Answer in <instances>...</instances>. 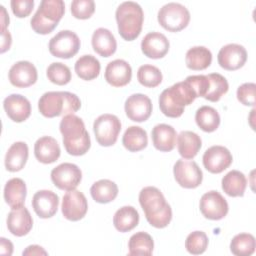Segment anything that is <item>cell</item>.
Returning a JSON list of instances; mask_svg holds the SVG:
<instances>
[{
  "mask_svg": "<svg viewBox=\"0 0 256 256\" xmlns=\"http://www.w3.org/2000/svg\"><path fill=\"white\" fill-rule=\"evenodd\" d=\"M139 203L148 223L155 228L166 227L172 219L171 206L162 192L153 186L144 187L139 193Z\"/></svg>",
  "mask_w": 256,
  "mask_h": 256,
  "instance_id": "cell-1",
  "label": "cell"
},
{
  "mask_svg": "<svg viewBox=\"0 0 256 256\" xmlns=\"http://www.w3.org/2000/svg\"><path fill=\"white\" fill-rule=\"evenodd\" d=\"M59 129L63 136L64 147L70 155L81 156L88 152L91 140L80 117L74 114L65 115L60 122Z\"/></svg>",
  "mask_w": 256,
  "mask_h": 256,
  "instance_id": "cell-2",
  "label": "cell"
},
{
  "mask_svg": "<svg viewBox=\"0 0 256 256\" xmlns=\"http://www.w3.org/2000/svg\"><path fill=\"white\" fill-rule=\"evenodd\" d=\"M196 98L195 90L185 79L162 91L159 96V107L165 116L177 118L183 114L184 107L190 105Z\"/></svg>",
  "mask_w": 256,
  "mask_h": 256,
  "instance_id": "cell-3",
  "label": "cell"
},
{
  "mask_svg": "<svg viewBox=\"0 0 256 256\" xmlns=\"http://www.w3.org/2000/svg\"><path fill=\"white\" fill-rule=\"evenodd\" d=\"M81 107V101L74 93L67 91H49L38 101L39 112L47 118L74 114Z\"/></svg>",
  "mask_w": 256,
  "mask_h": 256,
  "instance_id": "cell-4",
  "label": "cell"
},
{
  "mask_svg": "<svg viewBox=\"0 0 256 256\" xmlns=\"http://www.w3.org/2000/svg\"><path fill=\"white\" fill-rule=\"evenodd\" d=\"M115 17L120 36L132 41L136 39L142 30L144 13L141 6L133 1L122 2L116 9Z\"/></svg>",
  "mask_w": 256,
  "mask_h": 256,
  "instance_id": "cell-5",
  "label": "cell"
},
{
  "mask_svg": "<svg viewBox=\"0 0 256 256\" xmlns=\"http://www.w3.org/2000/svg\"><path fill=\"white\" fill-rule=\"evenodd\" d=\"M64 12L65 4L62 0H42L31 18V27L38 34H49L56 28Z\"/></svg>",
  "mask_w": 256,
  "mask_h": 256,
  "instance_id": "cell-6",
  "label": "cell"
},
{
  "mask_svg": "<svg viewBox=\"0 0 256 256\" xmlns=\"http://www.w3.org/2000/svg\"><path fill=\"white\" fill-rule=\"evenodd\" d=\"M157 18L164 29L170 32H178L187 27L190 21V12L182 4L170 2L159 9Z\"/></svg>",
  "mask_w": 256,
  "mask_h": 256,
  "instance_id": "cell-7",
  "label": "cell"
},
{
  "mask_svg": "<svg viewBox=\"0 0 256 256\" xmlns=\"http://www.w3.org/2000/svg\"><path fill=\"white\" fill-rule=\"evenodd\" d=\"M93 131L96 141L104 147L112 146L116 143L121 131V122L113 114H102L93 123Z\"/></svg>",
  "mask_w": 256,
  "mask_h": 256,
  "instance_id": "cell-8",
  "label": "cell"
},
{
  "mask_svg": "<svg viewBox=\"0 0 256 256\" xmlns=\"http://www.w3.org/2000/svg\"><path fill=\"white\" fill-rule=\"evenodd\" d=\"M78 35L70 30H61L49 41V51L54 57L69 59L77 54L80 48Z\"/></svg>",
  "mask_w": 256,
  "mask_h": 256,
  "instance_id": "cell-9",
  "label": "cell"
},
{
  "mask_svg": "<svg viewBox=\"0 0 256 256\" xmlns=\"http://www.w3.org/2000/svg\"><path fill=\"white\" fill-rule=\"evenodd\" d=\"M82 179L80 168L73 163H61L51 171V180L60 190H74Z\"/></svg>",
  "mask_w": 256,
  "mask_h": 256,
  "instance_id": "cell-10",
  "label": "cell"
},
{
  "mask_svg": "<svg viewBox=\"0 0 256 256\" xmlns=\"http://www.w3.org/2000/svg\"><path fill=\"white\" fill-rule=\"evenodd\" d=\"M173 174L176 182L187 189L198 187L203 180L202 170L195 161L177 160L173 167Z\"/></svg>",
  "mask_w": 256,
  "mask_h": 256,
  "instance_id": "cell-11",
  "label": "cell"
},
{
  "mask_svg": "<svg viewBox=\"0 0 256 256\" xmlns=\"http://www.w3.org/2000/svg\"><path fill=\"white\" fill-rule=\"evenodd\" d=\"M199 207L202 215L210 220L223 219L229 210L226 199L215 190L206 192L202 195Z\"/></svg>",
  "mask_w": 256,
  "mask_h": 256,
  "instance_id": "cell-12",
  "label": "cell"
},
{
  "mask_svg": "<svg viewBox=\"0 0 256 256\" xmlns=\"http://www.w3.org/2000/svg\"><path fill=\"white\" fill-rule=\"evenodd\" d=\"M62 214L70 221H79L88 210V203L85 195L78 190L68 191L62 199Z\"/></svg>",
  "mask_w": 256,
  "mask_h": 256,
  "instance_id": "cell-13",
  "label": "cell"
},
{
  "mask_svg": "<svg viewBox=\"0 0 256 256\" xmlns=\"http://www.w3.org/2000/svg\"><path fill=\"white\" fill-rule=\"evenodd\" d=\"M202 160L207 171L218 174L223 172L231 165L233 157L226 147L214 145L204 152Z\"/></svg>",
  "mask_w": 256,
  "mask_h": 256,
  "instance_id": "cell-14",
  "label": "cell"
},
{
  "mask_svg": "<svg viewBox=\"0 0 256 256\" xmlns=\"http://www.w3.org/2000/svg\"><path fill=\"white\" fill-rule=\"evenodd\" d=\"M217 60L223 69L229 71L237 70L244 66L247 60V51L240 44L230 43L219 50Z\"/></svg>",
  "mask_w": 256,
  "mask_h": 256,
  "instance_id": "cell-15",
  "label": "cell"
},
{
  "mask_svg": "<svg viewBox=\"0 0 256 256\" xmlns=\"http://www.w3.org/2000/svg\"><path fill=\"white\" fill-rule=\"evenodd\" d=\"M124 109L130 120L134 122H144L151 116L152 102L148 96L136 93L126 99Z\"/></svg>",
  "mask_w": 256,
  "mask_h": 256,
  "instance_id": "cell-16",
  "label": "cell"
},
{
  "mask_svg": "<svg viewBox=\"0 0 256 256\" xmlns=\"http://www.w3.org/2000/svg\"><path fill=\"white\" fill-rule=\"evenodd\" d=\"M37 69L29 61H18L13 64L8 72L10 83L18 88H25L37 81Z\"/></svg>",
  "mask_w": 256,
  "mask_h": 256,
  "instance_id": "cell-17",
  "label": "cell"
},
{
  "mask_svg": "<svg viewBox=\"0 0 256 256\" xmlns=\"http://www.w3.org/2000/svg\"><path fill=\"white\" fill-rule=\"evenodd\" d=\"M59 197L51 190H39L32 198V207L35 213L43 219L51 218L58 210Z\"/></svg>",
  "mask_w": 256,
  "mask_h": 256,
  "instance_id": "cell-18",
  "label": "cell"
},
{
  "mask_svg": "<svg viewBox=\"0 0 256 256\" xmlns=\"http://www.w3.org/2000/svg\"><path fill=\"white\" fill-rule=\"evenodd\" d=\"M33 226V219L25 206L13 208L7 216V227L11 234L22 237L30 232Z\"/></svg>",
  "mask_w": 256,
  "mask_h": 256,
  "instance_id": "cell-19",
  "label": "cell"
},
{
  "mask_svg": "<svg viewBox=\"0 0 256 256\" xmlns=\"http://www.w3.org/2000/svg\"><path fill=\"white\" fill-rule=\"evenodd\" d=\"M170 43L167 37L160 32H150L141 41V50L145 56L152 59L164 57L169 51Z\"/></svg>",
  "mask_w": 256,
  "mask_h": 256,
  "instance_id": "cell-20",
  "label": "cell"
},
{
  "mask_svg": "<svg viewBox=\"0 0 256 256\" xmlns=\"http://www.w3.org/2000/svg\"><path fill=\"white\" fill-rule=\"evenodd\" d=\"M3 107L7 116L14 122L25 121L31 114L29 100L20 94H11L3 101Z\"/></svg>",
  "mask_w": 256,
  "mask_h": 256,
  "instance_id": "cell-21",
  "label": "cell"
},
{
  "mask_svg": "<svg viewBox=\"0 0 256 256\" xmlns=\"http://www.w3.org/2000/svg\"><path fill=\"white\" fill-rule=\"evenodd\" d=\"M132 78L130 64L123 59H116L109 62L105 68V80L114 87L127 85Z\"/></svg>",
  "mask_w": 256,
  "mask_h": 256,
  "instance_id": "cell-22",
  "label": "cell"
},
{
  "mask_svg": "<svg viewBox=\"0 0 256 256\" xmlns=\"http://www.w3.org/2000/svg\"><path fill=\"white\" fill-rule=\"evenodd\" d=\"M60 146L53 137H40L34 144V155L41 163L51 164L57 161L60 157Z\"/></svg>",
  "mask_w": 256,
  "mask_h": 256,
  "instance_id": "cell-23",
  "label": "cell"
},
{
  "mask_svg": "<svg viewBox=\"0 0 256 256\" xmlns=\"http://www.w3.org/2000/svg\"><path fill=\"white\" fill-rule=\"evenodd\" d=\"M176 130L168 124H157L151 132L154 147L161 152L172 151L176 145Z\"/></svg>",
  "mask_w": 256,
  "mask_h": 256,
  "instance_id": "cell-24",
  "label": "cell"
},
{
  "mask_svg": "<svg viewBox=\"0 0 256 256\" xmlns=\"http://www.w3.org/2000/svg\"><path fill=\"white\" fill-rule=\"evenodd\" d=\"M91 43L93 50L102 57H110L117 48V42L112 32L102 27L93 32Z\"/></svg>",
  "mask_w": 256,
  "mask_h": 256,
  "instance_id": "cell-25",
  "label": "cell"
},
{
  "mask_svg": "<svg viewBox=\"0 0 256 256\" xmlns=\"http://www.w3.org/2000/svg\"><path fill=\"white\" fill-rule=\"evenodd\" d=\"M29 155V149L25 142L13 143L5 155V167L10 172H17L24 168Z\"/></svg>",
  "mask_w": 256,
  "mask_h": 256,
  "instance_id": "cell-26",
  "label": "cell"
},
{
  "mask_svg": "<svg viewBox=\"0 0 256 256\" xmlns=\"http://www.w3.org/2000/svg\"><path fill=\"white\" fill-rule=\"evenodd\" d=\"M26 194V184L21 178H12L6 182L4 187V200L12 209L23 206Z\"/></svg>",
  "mask_w": 256,
  "mask_h": 256,
  "instance_id": "cell-27",
  "label": "cell"
},
{
  "mask_svg": "<svg viewBox=\"0 0 256 256\" xmlns=\"http://www.w3.org/2000/svg\"><path fill=\"white\" fill-rule=\"evenodd\" d=\"M202 146V140L198 134L192 131H182L177 136L178 152L184 159H193Z\"/></svg>",
  "mask_w": 256,
  "mask_h": 256,
  "instance_id": "cell-28",
  "label": "cell"
},
{
  "mask_svg": "<svg viewBox=\"0 0 256 256\" xmlns=\"http://www.w3.org/2000/svg\"><path fill=\"white\" fill-rule=\"evenodd\" d=\"M221 184L223 191L228 196L242 197L247 186V180L242 172L231 170L222 178Z\"/></svg>",
  "mask_w": 256,
  "mask_h": 256,
  "instance_id": "cell-29",
  "label": "cell"
},
{
  "mask_svg": "<svg viewBox=\"0 0 256 256\" xmlns=\"http://www.w3.org/2000/svg\"><path fill=\"white\" fill-rule=\"evenodd\" d=\"M139 223V213L133 206H123L118 209L113 217L114 227L119 232H128Z\"/></svg>",
  "mask_w": 256,
  "mask_h": 256,
  "instance_id": "cell-30",
  "label": "cell"
},
{
  "mask_svg": "<svg viewBox=\"0 0 256 256\" xmlns=\"http://www.w3.org/2000/svg\"><path fill=\"white\" fill-rule=\"evenodd\" d=\"M185 62L191 70H204L212 62V53L204 46H194L186 52Z\"/></svg>",
  "mask_w": 256,
  "mask_h": 256,
  "instance_id": "cell-31",
  "label": "cell"
},
{
  "mask_svg": "<svg viewBox=\"0 0 256 256\" xmlns=\"http://www.w3.org/2000/svg\"><path fill=\"white\" fill-rule=\"evenodd\" d=\"M92 198L101 204L113 201L118 195V186L109 179H101L93 183L90 188Z\"/></svg>",
  "mask_w": 256,
  "mask_h": 256,
  "instance_id": "cell-32",
  "label": "cell"
},
{
  "mask_svg": "<svg viewBox=\"0 0 256 256\" xmlns=\"http://www.w3.org/2000/svg\"><path fill=\"white\" fill-rule=\"evenodd\" d=\"M123 146L130 152H138L146 148L148 144L147 132L140 126H130L122 137Z\"/></svg>",
  "mask_w": 256,
  "mask_h": 256,
  "instance_id": "cell-33",
  "label": "cell"
},
{
  "mask_svg": "<svg viewBox=\"0 0 256 256\" xmlns=\"http://www.w3.org/2000/svg\"><path fill=\"white\" fill-rule=\"evenodd\" d=\"M74 69L78 77L90 81L98 77L101 65L99 60L93 55H83L75 62Z\"/></svg>",
  "mask_w": 256,
  "mask_h": 256,
  "instance_id": "cell-34",
  "label": "cell"
},
{
  "mask_svg": "<svg viewBox=\"0 0 256 256\" xmlns=\"http://www.w3.org/2000/svg\"><path fill=\"white\" fill-rule=\"evenodd\" d=\"M195 121L198 127L204 132H213L220 125V116L213 107L202 106L196 111Z\"/></svg>",
  "mask_w": 256,
  "mask_h": 256,
  "instance_id": "cell-35",
  "label": "cell"
},
{
  "mask_svg": "<svg viewBox=\"0 0 256 256\" xmlns=\"http://www.w3.org/2000/svg\"><path fill=\"white\" fill-rule=\"evenodd\" d=\"M129 255H151L154 248L152 237L143 231L133 234L128 242Z\"/></svg>",
  "mask_w": 256,
  "mask_h": 256,
  "instance_id": "cell-36",
  "label": "cell"
},
{
  "mask_svg": "<svg viewBox=\"0 0 256 256\" xmlns=\"http://www.w3.org/2000/svg\"><path fill=\"white\" fill-rule=\"evenodd\" d=\"M256 248L255 238L249 233H240L235 235L230 243V250L236 256H250Z\"/></svg>",
  "mask_w": 256,
  "mask_h": 256,
  "instance_id": "cell-37",
  "label": "cell"
},
{
  "mask_svg": "<svg viewBox=\"0 0 256 256\" xmlns=\"http://www.w3.org/2000/svg\"><path fill=\"white\" fill-rule=\"evenodd\" d=\"M209 80V87L204 98L211 102H217L227 93L229 89L228 81L219 73H211L207 75Z\"/></svg>",
  "mask_w": 256,
  "mask_h": 256,
  "instance_id": "cell-38",
  "label": "cell"
},
{
  "mask_svg": "<svg viewBox=\"0 0 256 256\" xmlns=\"http://www.w3.org/2000/svg\"><path fill=\"white\" fill-rule=\"evenodd\" d=\"M162 73L160 69L154 65L144 64L137 71V79L139 83L148 88L157 87L162 82Z\"/></svg>",
  "mask_w": 256,
  "mask_h": 256,
  "instance_id": "cell-39",
  "label": "cell"
},
{
  "mask_svg": "<svg viewBox=\"0 0 256 256\" xmlns=\"http://www.w3.org/2000/svg\"><path fill=\"white\" fill-rule=\"evenodd\" d=\"M47 78L56 85H65L71 80V71L69 67L61 62L50 64L46 70Z\"/></svg>",
  "mask_w": 256,
  "mask_h": 256,
  "instance_id": "cell-40",
  "label": "cell"
},
{
  "mask_svg": "<svg viewBox=\"0 0 256 256\" xmlns=\"http://www.w3.org/2000/svg\"><path fill=\"white\" fill-rule=\"evenodd\" d=\"M208 246V237L203 231H194L190 233L185 240L186 250L193 255H199L206 251Z\"/></svg>",
  "mask_w": 256,
  "mask_h": 256,
  "instance_id": "cell-41",
  "label": "cell"
},
{
  "mask_svg": "<svg viewBox=\"0 0 256 256\" xmlns=\"http://www.w3.org/2000/svg\"><path fill=\"white\" fill-rule=\"evenodd\" d=\"M95 11L93 0H74L71 3V13L77 19H88Z\"/></svg>",
  "mask_w": 256,
  "mask_h": 256,
  "instance_id": "cell-42",
  "label": "cell"
},
{
  "mask_svg": "<svg viewBox=\"0 0 256 256\" xmlns=\"http://www.w3.org/2000/svg\"><path fill=\"white\" fill-rule=\"evenodd\" d=\"M255 83L248 82L240 85L237 89V99L245 106L255 105Z\"/></svg>",
  "mask_w": 256,
  "mask_h": 256,
  "instance_id": "cell-43",
  "label": "cell"
},
{
  "mask_svg": "<svg viewBox=\"0 0 256 256\" xmlns=\"http://www.w3.org/2000/svg\"><path fill=\"white\" fill-rule=\"evenodd\" d=\"M186 80L192 85L197 97L204 98L209 87V80L207 75H191L188 76Z\"/></svg>",
  "mask_w": 256,
  "mask_h": 256,
  "instance_id": "cell-44",
  "label": "cell"
},
{
  "mask_svg": "<svg viewBox=\"0 0 256 256\" xmlns=\"http://www.w3.org/2000/svg\"><path fill=\"white\" fill-rule=\"evenodd\" d=\"M12 12L18 18L27 17L33 10L34 0H12L10 2Z\"/></svg>",
  "mask_w": 256,
  "mask_h": 256,
  "instance_id": "cell-45",
  "label": "cell"
},
{
  "mask_svg": "<svg viewBox=\"0 0 256 256\" xmlns=\"http://www.w3.org/2000/svg\"><path fill=\"white\" fill-rule=\"evenodd\" d=\"M11 44H12V38L9 31L7 29L1 30V50H0L1 53H4L7 50H9L11 47Z\"/></svg>",
  "mask_w": 256,
  "mask_h": 256,
  "instance_id": "cell-46",
  "label": "cell"
},
{
  "mask_svg": "<svg viewBox=\"0 0 256 256\" xmlns=\"http://www.w3.org/2000/svg\"><path fill=\"white\" fill-rule=\"evenodd\" d=\"M0 253L3 255H12L13 253V244L10 240L1 237L0 238Z\"/></svg>",
  "mask_w": 256,
  "mask_h": 256,
  "instance_id": "cell-47",
  "label": "cell"
},
{
  "mask_svg": "<svg viewBox=\"0 0 256 256\" xmlns=\"http://www.w3.org/2000/svg\"><path fill=\"white\" fill-rule=\"evenodd\" d=\"M23 255H47V252L39 245H30L22 253Z\"/></svg>",
  "mask_w": 256,
  "mask_h": 256,
  "instance_id": "cell-48",
  "label": "cell"
},
{
  "mask_svg": "<svg viewBox=\"0 0 256 256\" xmlns=\"http://www.w3.org/2000/svg\"><path fill=\"white\" fill-rule=\"evenodd\" d=\"M1 8V30H5L9 25V15L6 12V9L3 5L0 6Z\"/></svg>",
  "mask_w": 256,
  "mask_h": 256,
  "instance_id": "cell-49",
  "label": "cell"
}]
</instances>
